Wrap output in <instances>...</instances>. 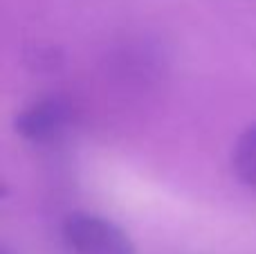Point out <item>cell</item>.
<instances>
[{
	"label": "cell",
	"mask_w": 256,
	"mask_h": 254,
	"mask_svg": "<svg viewBox=\"0 0 256 254\" xmlns=\"http://www.w3.org/2000/svg\"><path fill=\"white\" fill-rule=\"evenodd\" d=\"M63 238L76 254H137L124 228L90 212H72L63 220Z\"/></svg>",
	"instance_id": "cell-1"
},
{
	"label": "cell",
	"mask_w": 256,
	"mask_h": 254,
	"mask_svg": "<svg viewBox=\"0 0 256 254\" xmlns=\"http://www.w3.org/2000/svg\"><path fill=\"white\" fill-rule=\"evenodd\" d=\"M72 120V106L63 97H43L25 106L14 120V130L22 140L34 144L52 142Z\"/></svg>",
	"instance_id": "cell-2"
},
{
	"label": "cell",
	"mask_w": 256,
	"mask_h": 254,
	"mask_svg": "<svg viewBox=\"0 0 256 254\" xmlns=\"http://www.w3.org/2000/svg\"><path fill=\"white\" fill-rule=\"evenodd\" d=\"M232 169L240 182L256 189V124L248 126L234 142Z\"/></svg>",
	"instance_id": "cell-3"
}]
</instances>
